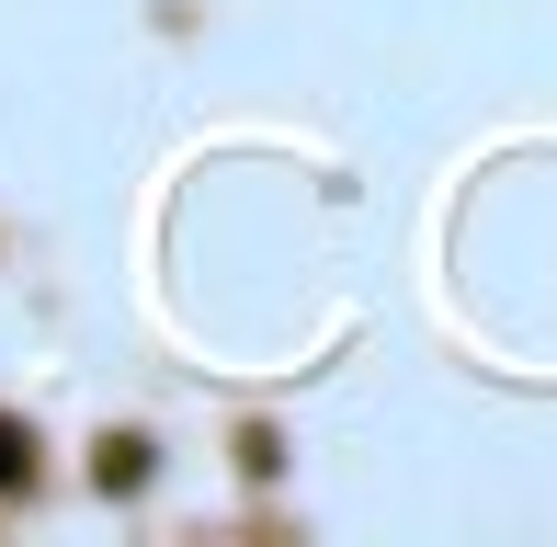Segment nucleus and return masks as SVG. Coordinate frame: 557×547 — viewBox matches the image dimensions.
<instances>
[{
    "instance_id": "obj_1",
    "label": "nucleus",
    "mask_w": 557,
    "mask_h": 547,
    "mask_svg": "<svg viewBox=\"0 0 557 547\" xmlns=\"http://www.w3.org/2000/svg\"><path fill=\"white\" fill-rule=\"evenodd\" d=\"M35 479V434H23V422H0V490H23Z\"/></svg>"
},
{
    "instance_id": "obj_2",
    "label": "nucleus",
    "mask_w": 557,
    "mask_h": 547,
    "mask_svg": "<svg viewBox=\"0 0 557 547\" xmlns=\"http://www.w3.org/2000/svg\"><path fill=\"white\" fill-rule=\"evenodd\" d=\"M148 479V445H103V490H137Z\"/></svg>"
}]
</instances>
